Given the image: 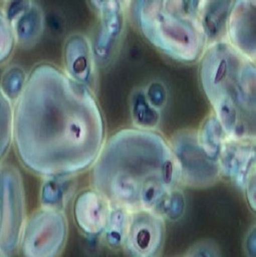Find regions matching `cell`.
Wrapping results in <instances>:
<instances>
[{
    "label": "cell",
    "mask_w": 256,
    "mask_h": 257,
    "mask_svg": "<svg viewBox=\"0 0 256 257\" xmlns=\"http://www.w3.org/2000/svg\"><path fill=\"white\" fill-rule=\"evenodd\" d=\"M166 238V220L155 210L130 211L122 247L130 257H159Z\"/></svg>",
    "instance_id": "obj_7"
},
{
    "label": "cell",
    "mask_w": 256,
    "mask_h": 257,
    "mask_svg": "<svg viewBox=\"0 0 256 257\" xmlns=\"http://www.w3.org/2000/svg\"><path fill=\"white\" fill-rule=\"evenodd\" d=\"M230 43L247 55L256 59V2H236L228 21Z\"/></svg>",
    "instance_id": "obj_11"
},
{
    "label": "cell",
    "mask_w": 256,
    "mask_h": 257,
    "mask_svg": "<svg viewBox=\"0 0 256 257\" xmlns=\"http://www.w3.org/2000/svg\"><path fill=\"white\" fill-rule=\"evenodd\" d=\"M102 12V27L95 46L98 57L106 58L112 51L121 31V7L118 2H98Z\"/></svg>",
    "instance_id": "obj_12"
},
{
    "label": "cell",
    "mask_w": 256,
    "mask_h": 257,
    "mask_svg": "<svg viewBox=\"0 0 256 257\" xmlns=\"http://www.w3.org/2000/svg\"><path fill=\"white\" fill-rule=\"evenodd\" d=\"M142 31L156 47L181 61H194L206 36L197 17L198 2H141Z\"/></svg>",
    "instance_id": "obj_4"
},
{
    "label": "cell",
    "mask_w": 256,
    "mask_h": 257,
    "mask_svg": "<svg viewBox=\"0 0 256 257\" xmlns=\"http://www.w3.org/2000/svg\"><path fill=\"white\" fill-rule=\"evenodd\" d=\"M133 118L137 124L148 128L155 125L159 116L152 105H150L145 95L142 92H138L133 97Z\"/></svg>",
    "instance_id": "obj_16"
},
{
    "label": "cell",
    "mask_w": 256,
    "mask_h": 257,
    "mask_svg": "<svg viewBox=\"0 0 256 257\" xmlns=\"http://www.w3.org/2000/svg\"><path fill=\"white\" fill-rule=\"evenodd\" d=\"M68 72L79 81H87L91 75V52L85 39L76 36L68 40L66 47Z\"/></svg>",
    "instance_id": "obj_13"
},
{
    "label": "cell",
    "mask_w": 256,
    "mask_h": 257,
    "mask_svg": "<svg viewBox=\"0 0 256 257\" xmlns=\"http://www.w3.org/2000/svg\"><path fill=\"white\" fill-rule=\"evenodd\" d=\"M221 175L243 189L256 169V142L226 137L218 159Z\"/></svg>",
    "instance_id": "obj_9"
},
{
    "label": "cell",
    "mask_w": 256,
    "mask_h": 257,
    "mask_svg": "<svg viewBox=\"0 0 256 257\" xmlns=\"http://www.w3.org/2000/svg\"><path fill=\"white\" fill-rule=\"evenodd\" d=\"M243 190L249 210L256 214V169L250 173Z\"/></svg>",
    "instance_id": "obj_19"
},
{
    "label": "cell",
    "mask_w": 256,
    "mask_h": 257,
    "mask_svg": "<svg viewBox=\"0 0 256 257\" xmlns=\"http://www.w3.org/2000/svg\"><path fill=\"white\" fill-rule=\"evenodd\" d=\"M14 29L17 39L24 44L36 41L42 29V16L39 8L31 4L27 12L16 18Z\"/></svg>",
    "instance_id": "obj_15"
},
{
    "label": "cell",
    "mask_w": 256,
    "mask_h": 257,
    "mask_svg": "<svg viewBox=\"0 0 256 257\" xmlns=\"http://www.w3.org/2000/svg\"><path fill=\"white\" fill-rule=\"evenodd\" d=\"M201 80L226 137L256 142L255 62L217 41L204 55Z\"/></svg>",
    "instance_id": "obj_3"
},
{
    "label": "cell",
    "mask_w": 256,
    "mask_h": 257,
    "mask_svg": "<svg viewBox=\"0 0 256 257\" xmlns=\"http://www.w3.org/2000/svg\"><path fill=\"white\" fill-rule=\"evenodd\" d=\"M182 257H222V253L214 240L204 239L193 244Z\"/></svg>",
    "instance_id": "obj_17"
},
{
    "label": "cell",
    "mask_w": 256,
    "mask_h": 257,
    "mask_svg": "<svg viewBox=\"0 0 256 257\" xmlns=\"http://www.w3.org/2000/svg\"><path fill=\"white\" fill-rule=\"evenodd\" d=\"M1 257H12L19 249L26 219L20 174L13 167L1 172Z\"/></svg>",
    "instance_id": "obj_6"
},
{
    "label": "cell",
    "mask_w": 256,
    "mask_h": 257,
    "mask_svg": "<svg viewBox=\"0 0 256 257\" xmlns=\"http://www.w3.org/2000/svg\"><path fill=\"white\" fill-rule=\"evenodd\" d=\"M43 93L40 101L27 87L16 106L15 141L21 161L30 171L49 178L87 169L99 156L103 140L101 117L92 95L59 71L54 92Z\"/></svg>",
    "instance_id": "obj_1"
},
{
    "label": "cell",
    "mask_w": 256,
    "mask_h": 257,
    "mask_svg": "<svg viewBox=\"0 0 256 257\" xmlns=\"http://www.w3.org/2000/svg\"><path fill=\"white\" fill-rule=\"evenodd\" d=\"M233 2H210L205 4L202 11L203 31L209 40H214L222 34V29L227 30V20L229 18Z\"/></svg>",
    "instance_id": "obj_14"
},
{
    "label": "cell",
    "mask_w": 256,
    "mask_h": 257,
    "mask_svg": "<svg viewBox=\"0 0 256 257\" xmlns=\"http://www.w3.org/2000/svg\"><path fill=\"white\" fill-rule=\"evenodd\" d=\"M171 149L179 165L181 183L207 187L222 177L219 163L206 155L196 136L182 134L176 138Z\"/></svg>",
    "instance_id": "obj_8"
},
{
    "label": "cell",
    "mask_w": 256,
    "mask_h": 257,
    "mask_svg": "<svg viewBox=\"0 0 256 257\" xmlns=\"http://www.w3.org/2000/svg\"><path fill=\"white\" fill-rule=\"evenodd\" d=\"M112 206L96 190L82 192L75 201V221L83 234L90 237L104 235Z\"/></svg>",
    "instance_id": "obj_10"
},
{
    "label": "cell",
    "mask_w": 256,
    "mask_h": 257,
    "mask_svg": "<svg viewBox=\"0 0 256 257\" xmlns=\"http://www.w3.org/2000/svg\"><path fill=\"white\" fill-rule=\"evenodd\" d=\"M245 257H256V223L251 224L246 232L242 242Z\"/></svg>",
    "instance_id": "obj_20"
},
{
    "label": "cell",
    "mask_w": 256,
    "mask_h": 257,
    "mask_svg": "<svg viewBox=\"0 0 256 257\" xmlns=\"http://www.w3.org/2000/svg\"><path fill=\"white\" fill-rule=\"evenodd\" d=\"M92 183L112 207L157 212L181 183V174L173 151L160 136L130 131L113 137L100 152Z\"/></svg>",
    "instance_id": "obj_2"
},
{
    "label": "cell",
    "mask_w": 256,
    "mask_h": 257,
    "mask_svg": "<svg viewBox=\"0 0 256 257\" xmlns=\"http://www.w3.org/2000/svg\"><path fill=\"white\" fill-rule=\"evenodd\" d=\"M25 76L23 74V72L15 68L12 69L8 77H5L3 80V87L5 90H7L11 95H16V94L19 93L21 87L23 86V81H24Z\"/></svg>",
    "instance_id": "obj_18"
},
{
    "label": "cell",
    "mask_w": 256,
    "mask_h": 257,
    "mask_svg": "<svg viewBox=\"0 0 256 257\" xmlns=\"http://www.w3.org/2000/svg\"><path fill=\"white\" fill-rule=\"evenodd\" d=\"M68 221L63 211L44 208L26 223L21 237L23 257H60L68 239Z\"/></svg>",
    "instance_id": "obj_5"
}]
</instances>
